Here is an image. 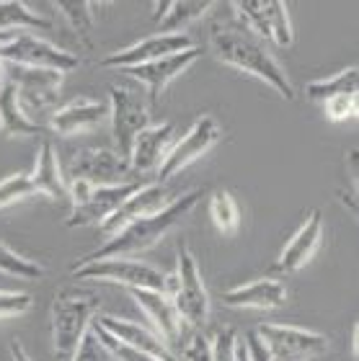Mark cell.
I'll list each match as a JSON object with an SVG mask.
<instances>
[{
	"instance_id": "4",
	"label": "cell",
	"mask_w": 359,
	"mask_h": 361,
	"mask_svg": "<svg viewBox=\"0 0 359 361\" xmlns=\"http://www.w3.org/2000/svg\"><path fill=\"white\" fill-rule=\"evenodd\" d=\"M96 305V297L90 294L57 292L52 302V348L57 361L73 359L83 336L88 333Z\"/></svg>"
},
{
	"instance_id": "27",
	"label": "cell",
	"mask_w": 359,
	"mask_h": 361,
	"mask_svg": "<svg viewBox=\"0 0 359 361\" xmlns=\"http://www.w3.org/2000/svg\"><path fill=\"white\" fill-rule=\"evenodd\" d=\"M212 8V3H194V0H176L168 6V13L163 16V21H160V34H181V29H187L189 23H194L196 18H202L207 11Z\"/></svg>"
},
{
	"instance_id": "30",
	"label": "cell",
	"mask_w": 359,
	"mask_h": 361,
	"mask_svg": "<svg viewBox=\"0 0 359 361\" xmlns=\"http://www.w3.org/2000/svg\"><path fill=\"white\" fill-rule=\"evenodd\" d=\"M57 8L65 13V18L70 21L78 39L90 44V29H93V11L90 8H96V3H88V0H60Z\"/></svg>"
},
{
	"instance_id": "16",
	"label": "cell",
	"mask_w": 359,
	"mask_h": 361,
	"mask_svg": "<svg viewBox=\"0 0 359 361\" xmlns=\"http://www.w3.org/2000/svg\"><path fill=\"white\" fill-rule=\"evenodd\" d=\"M323 243V214L313 209L305 217V222L298 227V233L292 235L287 245L282 248L277 258V271L282 274H295V271L305 269L310 264V258L318 253Z\"/></svg>"
},
{
	"instance_id": "12",
	"label": "cell",
	"mask_w": 359,
	"mask_h": 361,
	"mask_svg": "<svg viewBox=\"0 0 359 361\" xmlns=\"http://www.w3.org/2000/svg\"><path fill=\"white\" fill-rule=\"evenodd\" d=\"M70 180H88L90 186H119L129 183L132 168L124 155L109 147H88V150L75 152V158L68 166Z\"/></svg>"
},
{
	"instance_id": "43",
	"label": "cell",
	"mask_w": 359,
	"mask_h": 361,
	"mask_svg": "<svg viewBox=\"0 0 359 361\" xmlns=\"http://www.w3.org/2000/svg\"><path fill=\"white\" fill-rule=\"evenodd\" d=\"M13 37H16V34H11V31H0V47L8 44V42H11Z\"/></svg>"
},
{
	"instance_id": "23",
	"label": "cell",
	"mask_w": 359,
	"mask_h": 361,
	"mask_svg": "<svg viewBox=\"0 0 359 361\" xmlns=\"http://www.w3.org/2000/svg\"><path fill=\"white\" fill-rule=\"evenodd\" d=\"M29 178L34 183V191L47 196V199L60 202L62 196H68V183L62 178L60 160H57V152H54L52 142L39 145L37 163H34V171L29 173Z\"/></svg>"
},
{
	"instance_id": "5",
	"label": "cell",
	"mask_w": 359,
	"mask_h": 361,
	"mask_svg": "<svg viewBox=\"0 0 359 361\" xmlns=\"http://www.w3.org/2000/svg\"><path fill=\"white\" fill-rule=\"evenodd\" d=\"M70 274L75 279H90V281H109L122 284L127 289H155L165 292L171 289V276L145 261L132 258H101V261H78L70 266Z\"/></svg>"
},
{
	"instance_id": "22",
	"label": "cell",
	"mask_w": 359,
	"mask_h": 361,
	"mask_svg": "<svg viewBox=\"0 0 359 361\" xmlns=\"http://www.w3.org/2000/svg\"><path fill=\"white\" fill-rule=\"evenodd\" d=\"M104 119H109V109L101 101L88 96H78L52 114L49 127L62 137H73L86 132V129L98 127Z\"/></svg>"
},
{
	"instance_id": "18",
	"label": "cell",
	"mask_w": 359,
	"mask_h": 361,
	"mask_svg": "<svg viewBox=\"0 0 359 361\" xmlns=\"http://www.w3.org/2000/svg\"><path fill=\"white\" fill-rule=\"evenodd\" d=\"M173 132H176V127L171 121H163V124H150L135 137L127 155L132 173H145V171H153L163 163L165 152L171 150L173 145Z\"/></svg>"
},
{
	"instance_id": "8",
	"label": "cell",
	"mask_w": 359,
	"mask_h": 361,
	"mask_svg": "<svg viewBox=\"0 0 359 361\" xmlns=\"http://www.w3.org/2000/svg\"><path fill=\"white\" fill-rule=\"evenodd\" d=\"M266 351L274 361H313L329 348V338L323 333L295 328V325L264 323L256 328Z\"/></svg>"
},
{
	"instance_id": "19",
	"label": "cell",
	"mask_w": 359,
	"mask_h": 361,
	"mask_svg": "<svg viewBox=\"0 0 359 361\" xmlns=\"http://www.w3.org/2000/svg\"><path fill=\"white\" fill-rule=\"evenodd\" d=\"M104 331H109L117 341L127 343V346L137 348V351H145V354L155 356L158 361H179L171 354V348L165 346V341L153 333L150 328L140 323H132V320H122L117 315H98L93 317Z\"/></svg>"
},
{
	"instance_id": "17",
	"label": "cell",
	"mask_w": 359,
	"mask_h": 361,
	"mask_svg": "<svg viewBox=\"0 0 359 361\" xmlns=\"http://www.w3.org/2000/svg\"><path fill=\"white\" fill-rule=\"evenodd\" d=\"M223 302L235 310H277L287 305L285 281L271 276L254 279L248 284H238L223 294Z\"/></svg>"
},
{
	"instance_id": "32",
	"label": "cell",
	"mask_w": 359,
	"mask_h": 361,
	"mask_svg": "<svg viewBox=\"0 0 359 361\" xmlns=\"http://www.w3.org/2000/svg\"><path fill=\"white\" fill-rule=\"evenodd\" d=\"M34 191V183H31L29 173H16L8 176L6 180H0V209H6L11 204H18L23 199H29Z\"/></svg>"
},
{
	"instance_id": "25",
	"label": "cell",
	"mask_w": 359,
	"mask_h": 361,
	"mask_svg": "<svg viewBox=\"0 0 359 361\" xmlns=\"http://www.w3.org/2000/svg\"><path fill=\"white\" fill-rule=\"evenodd\" d=\"M359 90V68H344L341 73L331 78H321V80H313V83L305 85V96L310 101H318V104H326L336 96H349V93H357Z\"/></svg>"
},
{
	"instance_id": "14",
	"label": "cell",
	"mask_w": 359,
	"mask_h": 361,
	"mask_svg": "<svg viewBox=\"0 0 359 361\" xmlns=\"http://www.w3.org/2000/svg\"><path fill=\"white\" fill-rule=\"evenodd\" d=\"M192 47H194V42H192V37L184 34V31H181V34H153V37L127 47V49H119V52L104 57L101 65H104V68L129 70V68H137V65H148V62L171 57V54L187 52Z\"/></svg>"
},
{
	"instance_id": "3",
	"label": "cell",
	"mask_w": 359,
	"mask_h": 361,
	"mask_svg": "<svg viewBox=\"0 0 359 361\" xmlns=\"http://www.w3.org/2000/svg\"><path fill=\"white\" fill-rule=\"evenodd\" d=\"M143 180H129L119 186H90L88 180L73 178L68 183L70 196V214L65 219L68 227H86V225H101L135 194L137 188H143Z\"/></svg>"
},
{
	"instance_id": "21",
	"label": "cell",
	"mask_w": 359,
	"mask_h": 361,
	"mask_svg": "<svg viewBox=\"0 0 359 361\" xmlns=\"http://www.w3.org/2000/svg\"><path fill=\"white\" fill-rule=\"evenodd\" d=\"M171 202H173L171 194H168L163 186H158V183H150V186L137 188L135 194L129 196L127 202L122 204L112 217L106 219V222H101V230L109 233V235L119 233L124 225H129V222H135V219H140V217H150V214L165 209Z\"/></svg>"
},
{
	"instance_id": "20",
	"label": "cell",
	"mask_w": 359,
	"mask_h": 361,
	"mask_svg": "<svg viewBox=\"0 0 359 361\" xmlns=\"http://www.w3.org/2000/svg\"><path fill=\"white\" fill-rule=\"evenodd\" d=\"M129 294L135 297L137 307L143 310L145 317L153 323V328L158 331L160 338L168 341V343L181 341V333H184L187 325L179 317V312H176L168 294L155 292V289H129Z\"/></svg>"
},
{
	"instance_id": "39",
	"label": "cell",
	"mask_w": 359,
	"mask_h": 361,
	"mask_svg": "<svg viewBox=\"0 0 359 361\" xmlns=\"http://www.w3.org/2000/svg\"><path fill=\"white\" fill-rule=\"evenodd\" d=\"M11 356H13V361H34L29 354H26V348H23L18 341H13V343H11Z\"/></svg>"
},
{
	"instance_id": "35",
	"label": "cell",
	"mask_w": 359,
	"mask_h": 361,
	"mask_svg": "<svg viewBox=\"0 0 359 361\" xmlns=\"http://www.w3.org/2000/svg\"><path fill=\"white\" fill-rule=\"evenodd\" d=\"M34 305L31 294L26 292H6L0 289V320H8V317H18L26 315Z\"/></svg>"
},
{
	"instance_id": "34",
	"label": "cell",
	"mask_w": 359,
	"mask_h": 361,
	"mask_svg": "<svg viewBox=\"0 0 359 361\" xmlns=\"http://www.w3.org/2000/svg\"><path fill=\"white\" fill-rule=\"evenodd\" d=\"M210 348H212V361H238V354H235L238 336H235L233 328L217 331L210 341Z\"/></svg>"
},
{
	"instance_id": "40",
	"label": "cell",
	"mask_w": 359,
	"mask_h": 361,
	"mask_svg": "<svg viewBox=\"0 0 359 361\" xmlns=\"http://www.w3.org/2000/svg\"><path fill=\"white\" fill-rule=\"evenodd\" d=\"M168 6H171V0H158V3H153V8H155L153 18H155V21H163V16L168 13Z\"/></svg>"
},
{
	"instance_id": "41",
	"label": "cell",
	"mask_w": 359,
	"mask_h": 361,
	"mask_svg": "<svg viewBox=\"0 0 359 361\" xmlns=\"http://www.w3.org/2000/svg\"><path fill=\"white\" fill-rule=\"evenodd\" d=\"M235 354H238V361H248V351H246V343L238 341V348H235Z\"/></svg>"
},
{
	"instance_id": "31",
	"label": "cell",
	"mask_w": 359,
	"mask_h": 361,
	"mask_svg": "<svg viewBox=\"0 0 359 361\" xmlns=\"http://www.w3.org/2000/svg\"><path fill=\"white\" fill-rule=\"evenodd\" d=\"M90 331H93V336L98 338V343L109 351V356H112V359H117V361H158L155 356L145 354V351H137V348H132V346H127V343L117 341L112 333L104 331L96 320H90Z\"/></svg>"
},
{
	"instance_id": "9",
	"label": "cell",
	"mask_w": 359,
	"mask_h": 361,
	"mask_svg": "<svg viewBox=\"0 0 359 361\" xmlns=\"http://www.w3.org/2000/svg\"><path fill=\"white\" fill-rule=\"evenodd\" d=\"M0 60L13 62V65H26V68L54 70V73H70L81 65V60L68 49L54 47L47 39H39L34 34H16L8 44L0 47Z\"/></svg>"
},
{
	"instance_id": "6",
	"label": "cell",
	"mask_w": 359,
	"mask_h": 361,
	"mask_svg": "<svg viewBox=\"0 0 359 361\" xmlns=\"http://www.w3.org/2000/svg\"><path fill=\"white\" fill-rule=\"evenodd\" d=\"M173 307L189 328H199L202 331L210 317V294L202 281L196 258L192 256V250L184 245L179 248V258H176V274L171 276V289H168Z\"/></svg>"
},
{
	"instance_id": "10",
	"label": "cell",
	"mask_w": 359,
	"mask_h": 361,
	"mask_svg": "<svg viewBox=\"0 0 359 361\" xmlns=\"http://www.w3.org/2000/svg\"><path fill=\"white\" fill-rule=\"evenodd\" d=\"M220 137H223V129H220V124H217V119L212 114L196 116V121L189 127L187 135L181 137L179 142H173L171 150L165 152L163 163L158 166V176H160V178L176 176L179 171L192 166L194 160L207 155V152L220 142Z\"/></svg>"
},
{
	"instance_id": "2",
	"label": "cell",
	"mask_w": 359,
	"mask_h": 361,
	"mask_svg": "<svg viewBox=\"0 0 359 361\" xmlns=\"http://www.w3.org/2000/svg\"><path fill=\"white\" fill-rule=\"evenodd\" d=\"M202 196H204V191L196 188V191H189V194L173 199L165 209L155 212V214H150V217H140V219H135V222H129V225L122 227L119 233H114L101 248L88 253V256L81 258V261L129 258V256H137V253H145V250H150L153 245H158V243L163 240L165 235L171 233L173 227L179 225L187 214H192V209L202 202Z\"/></svg>"
},
{
	"instance_id": "38",
	"label": "cell",
	"mask_w": 359,
	"mask_h": 361,
	"mask_svg": "<svg viewBox=\"0 0 359 361\" xmlns=\"http://www.w3.org/2000/svg\"><path fill=\"white\" fill-rule=\"evenodd\" d=\"M243 343H246L248 361H274L269 351H266V346L261 343V338H259L256 333H248L246 338H243Z\"/></svg>"
},
{
	"instance_id": "24",
	"label": "cell",
	"mask_w": 359,
	"mask_h": 361,
	"mask_svg": "<svg viewBox=\"0 0 359 361\" xmlns=\"http://www.w3.org/2000/svg\"><path fill=\"white\" fill-rule=\"evenodd\" d=\"M0 132L6 137H34L45 132L42 124H37L23 111L18 90L8 80H3V85H0Z\"/></svg>"
},
{
	"instance_id": "7",
	"label": "cell",
	"mask_w": 359,
	"mask_h": 361,
	"mask_svg": "<svg viewBox=\"0 0 359 361\" xmlns=\"http://www.w3.org/2000/svg\"><path fill=\"white\" fill-rule=\"evenodd\" d=\"M233 11L240 18V26L251 31L256 39L271 42L282 49L295 42L290 11L282 0H238L233 3Z\"/></svg>"
},
{
	"instance_id": "13",
	"label": "cell",
	"mask_w": 359,
	"mask_h": 361,
	"mask_svg": "<svg viewBox=\"0 0 359 361\" xmlns=\"http://www.w3.org/2000/svg\"><path fill=\"white\" fill-rule=\"evenodd\" d=\"M3 80L13 83L18 90L21 104L29 109H52L60 101V90L65 75L54 73V70L42 68H26V65H13V62H3Z\"/></svg>"
},
{
	"instance_id": "26",
	"label": "cell",
	"mask_w": 359,
	"mask_h": 361,
	"mask_svg": "<svg viewBox=\"0 0 359 361\" xmlns=\"http://www.w3.org/2000/svg\"><path fill=\"white\" fill-rule=\"evenodd\" d=\"M16 29L49 31L52 23L47 21L42 13H37L31 6L21 3V0H0V31L16 34Z\"/></svg>"
},
{
	"instance_id": "15",
	"label": "cell",
	"mask_w": 359,
	"mask_h": 361,
	"mask_svg": "<svg viewBox=\"0 0 359 361\" xmlns=\"http://www.w3.org/2000/svg\"><path fill=\"white\" fill-rule=\"evenodd\" d=\"M199 57H202V49H199V47H192L187 52L171 54V57L148 62V65H137V68H129V70H124V73H127L129 78L140 80V83L148 88L150 104H155L158 98L163 96V90L168 88L181 73H187Z\"/></svg>"
},
{
	"instance_id": "42",
	"label": "cell",
	"mask_w": 359,
	"mask_h": 361,
	"mask_svg": "<svg viewBox=\"0 0 359 361\" xmlns=\"http://www.w3.org/2000/svg\"><path fill=\"white\" fill-rule=\"evenodd\" d=\"M357 341H359V325H354V333H352V354H354V356H359Z\"/></svg>"
},
{
	"instance_id": "28",
	"label": "cell",
	"mask_w": 359,
	"mask_h": 361,
	"mask_svg": "<svg viewBox=\"0 0 359 361\" xmlns=\"http://www.w3.org/2000/svg\"><path fill=\"white\" fill-rule=\"evenodd\" d=\"M210 217L223 235H233L240 225V209L228 191H215L210 196Z\"/></svg>"
},
{
	"instance_id": "29",
	"label": "cell",
	"mask_w": 359,
	"mask_h": 361,
	"mask_svg": "<svg viewBox=\"0 0 359 361\" xmlns=\"http://www.w3.org/2000/svg\"><path fill=\"white\" fill-rule=\"evenodd\" d=\"M0 274L18 276V279H42L45 276V266L21 256V253H16V250L0 238Z\"/></svg>"
},
{
	"instance_id": "36",
	"label": "cell",
	"mask_w": 359,
	"mask_h": 361,
	"mask_svg": "<svg viewBox=\"0 0 359 361\" xmlns=\"http://www.w3.org/2000/svg\"><path fill=\"white\" fill-rule=\"evenodd\" d=\"M326 119L329 121H344L354 119L357 116V93H349V96H336L326 101Z\"/></svg>"
},
{
	"instance_id": "44",
	"label": "cell",
	"mask_w": 359,
	"mask_h": 361,
	"mask_svg": "<svg viewBox=\"0 0 359 361\" xmlns=\"http://www.w3.org/2000/svg\"><path fill=\"white\" fill-rule=\"evenodd\" d=\"M0 85H3V60H0Z\"/></svg>"
},
{
	"instance_id": "11",
	"label": "cell",
	"mask_w": 359,
	"mask_h": 361,
	"mask_svg": "<svg viewBox=\"0 0 359 361\" xmlns=\"http://www.w3.org/2000/svg\"><path fill=\"white\" fill-rule=\"evenodd\" d=\"M112 109H109V119H112V137L117 145V152L127 158L129 147L135 142V137L150 127V106L145 96L127 90L122 85H112Z\"/></svg>"
},
{
	"instance_id": "1",
	"label": "cell",
	"mask_w": 359,
	"mask_h": 361,
	"mask_svg": "<svg viewBox=\"0 0 359 361\" xmlns=\"http://www.w3.org/2000/svg\"><path fill=\"white\" fill-rule=\"evenodd\" d=\"M210 49L223 65H230V68L240 70V73L259 78L261 83L277 90L285 101L295 98V88H292L285 68L266 49L261 39H256L240 23H212Z\"/></svg>"
},
{
	"instance_id": "33",
	"label": "cell",
	"mask_w": 359,
	"mask_h": 361,
	"mask_svg": "<svg viewBox=\"0 0 359 361\" xmlns=\"http://www.w3.org/2000/svg\"><path fill=\"white\" fill-rule=\"evenodd\" d=\"M181 341H184V346H181L184 361H212L210 341H207V336H204L199 328H192V331L184 328Z\"/></svg>"
},
{
	"instance_id": "37",
	"label": "cell",
	"mask_w": 359,
	"mask_h": 361,
	"mask_svg": "<svg viewBox=\"0 0 359 361\" xmlns=\"http://www.w3.org/2000/svg\"><path fill=\"white\" fill-rule=\"evenodd\" d=\"M109 359H112V356H109V351L98 343V338L93 336V331L88 328V333L83 336L81 346H78V351H75L70 361H109Z\"/></svg>"
}]
</instances>
